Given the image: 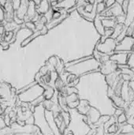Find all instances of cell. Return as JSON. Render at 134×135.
<instances>
[{"label": "cell", "instance_id": "obj_1", "mask_svg": "<svg viewBox=\"0 0 134 135\" xmlns=\"http://www.w3.org/2000/svg\"><path fill=\"white\" fill-rule=\"evenodd\" d=\"M100 66V63L92 56L91 58L85 61H82L79 63L65 68V70L67 73L72 74L75 75L77 78H79L80 76L84 75L87 73L99 70Z\"/></svg>", "mask_w": 134, "mask_h": 135}, {"label": "cell", "instance_id": "obj_2", "mask_svg": "<svg viewBox=\"0 0 134 135\" xmlns=\"http://www.w3.org/2000/svg\"><path fill=\"white\" fill-rule=\"evenodd\" d=\"M43 92H44L43 88L40 85L36 84L34 86H32V88H30L29 89L18 94L17 98L22 103L30 104L31 102H32L38 97L43 96Z\"/></svg>", "mask_w": 134, "mask_h": 135}, {"label": "cell", "instance_id": "obj_3", "mask_svg": "<svg viewBox=\"0 0 134 135\" xmlns=\"http://www.w3.org/2000/svg\"><path fill=\"white\" fill-rule=\"evenodd\" d=\"M117 42L112 38L107 39L103 43H100V41L96 44V50L99 52L105 55H109L110 56L115 54V47L117 46Z\"/></svg>", "mask_w": 134, "mask_h": 135}, {"label": "cell", "instance_id": "obj_4", "mask_svg": "<svg viewBox=\"0 0 134 135\" xmlns=\"http://www.w3.org/2000/svg\"><path fill=\"white\" fill-rule=\"evenodd\" d=\"M133 47L134 37L126 36L119 44H117L115 53H118V52L131 53L133 50Z\"/></svg>", "mask_w": 134, "mask_h": 135}, {"label": "cell", "instance_id": "obj_5", "mask_svg": "<svg viewBox=\"0 0 134 135\" xmlns=\"http://www.w3.org/2000/svg\"><path fill=\"white\" fill-rule=\"evenodd\" d=\"M85 116L88 119V125H89V127H91L92 129H96L94 127V125L99 121L100 118L101 117L100 112L97 108L91 106L89 111L87 112Z\"/></svg>", "mask_w": 134, "mask_h": 135}, {"label": "cell", "instance_id": "obj_6", "mask_svg": "<svg viewBox=\"0 0 134 135\" xmlns=\"http://www.w3.org/2000/svg\"><path fill=\"white\" fill-rule=\"evenodd\" d=\"M99 70H100V73L103 75L107 76V75H109V74L117 71L118 70V65L117 63H115V62L109 60L107 62L101 63Z\"/></svg>", "mask_w": 134, "mask_h": 135}, {"label": "cell", "instance_id": "obj_7", "mask_svg": "<svg viewBox=\"0 0 134 135\" xmlns=\"http://www.w3.org/2000/svg\"><path fill=\"white\" fill-rule=\"evenodd\" d=\"M11 85L6 82L0 83V98L3 102H9L12 99L11 97Z\"/></svg>", "mask_w": 134, "mask_h": 135}, {"label": "cell", "instance_id": "obj_8", "mask_svg": "<svg viewBox=\"0 0 134 135\" xmlns=\"http://www.w3.org/2000/svg\"><path fill=\"white\" fill-rule=\"evenodd\" d=\"M130 53H125V52H118L115 53L110 57V60L115 62L118 66L122 65H127V61L129 58Z\"/></svg>", "mask_w": 134, "mask_h": 135}, {"label": "cell", "instance_id": "obj_9", "mask_svg": "<svg viewBox=\"0 0 134 135\" xmlns=\"http://www.w3.org/2000/svg\"><path fill=\"white\" fill-rule=\"evenodd\" d=\"M134 21V0L129 1V5L127 8V11L126 13V21L125 26H130Z\"/></svg>", "mask_w": 134, "mask_h": 135}, {"label": "cell", "instance_id": "obj_10", "mask_svg": "<svg viewBox=\"0 0 134 135\" xmlns=\"http://www.w3.org/2000/svg\"><path fill=\"white\" fill-rule=\"evenodd\" d=\"M80 97L77 93H73L66 97V102L69 109H74L79 104Z\"/></svg>", "mask_w": 134, "mask_h": 135}, {"label": "cell", "instance_id": "obj_11", "mask_svg": "<svg viewBox=\"0 0 134 135\" xmlns=\"http://www.w3.org/2000/svg\"><path fill=\"white\" fill-rule=\"evenodd\" d=\"M120 74H121L120 70H118L115 73H112L109 75L105 76V82H107V86L110 88H112L115 85V84L121 79Z\"/></svg>", "mask_w": 134, "mask_h": 135}, {"label": "cell", "instance_id": "obj_12", "mask_svg": "<svg viewBox=\"0 0 134 135\" xmlns=\"http://www.w3.org/2000/svg\"><path fill=\"white\" fill-rule=\"evenodd\" d=\"M28 3H29V1H27V0L21 1V5H20L19 8L14 12V14L16 15V17L17 18H19L21 20L24 19V17H25V15L27 13Z\"/></svg>", "mask_w": 134, "mask_h": 135}, {"label": "cell", "instance_id": "obj_13", "mask_svg": "<svg viewBox=\"0 0 134 135\" xmlns=\"http://www.w3.org/2000/svg\"><path fill=\"white\" fill-rule=\"evenodd\" d=\"M36 13H36V5H35L34 2L33 1H29L28 10H27V13H26L25 17L23 19L24 23L31 21L32 19L35 17V15Z\"/></svg>", "mask_w": 134, "mask_h": 135}, {"label": "cell", "instance_id": "obj_14", "mask_svg": "<svg viewBox=\"0 0 134 135\" xmlns=\"http://www.w3.org/2000/svg\"><path fill=\"white\" fill-rule=\"evenodd\" d=\"M76 5H77V1H74V0H62V1H58V4L54 8L62 9L67 11L70 9L71 8L76 6Z\"/></svg>", "mask_w": 134, "mask_h": 135}, {"label": "cell", "instance_id": "obj_15", "mask_svg": "<svg viewBox=\"0 0 134 135\" xmlns=\"http://www.w3.org/2000/svg\"><path fill=\"white\" fill-rule=\"evenodd\" d=\"M39 85H40L44 89V92H43V94L44 99L45 100H51L53 98L54 95V93H55L54 89L51 85H48L45 84L43 81L39 82Z\"/></svg>", "mask_w": 134, "mask_h": 135}, {"label": "cell", "instance_id": "obj_16", "mask_svg": "<svg viewBox=\"0 0 134 135\" xmlns=\"http://www.w3.org/2000/svg\"><path fill=\"white\" fill-rule=\"evenodd\" d=\"M90 108H91V106H90L89 101L87 100L82 99V100H80L79 104L76 109L79 114H81L82 115H86V114L89 111Z\"/></svg>", "mask_w": 134, "mask_h": 135}, {"label": "cell", "instance_id": "obj_17", "mask_svg": "<svg viewBox=\"0 0 134 135\" xmlns=\"http://www.w3.org/2000/svg\"><path fill=\"white\" fill-rule=\"evenodd\" d=\"M51 5H50V2L47 1V0H43V1H41L40 4L37 6H36V13L41 16L44 15L48 10L49 9L51 8Z\"/></svg>", "mask_w": 134, "mask_h": 135}, {"label": "cell", "instance_id": "obj_18", "mask_svg": "<svg viewBox=\"0 0 134 135\" xmlns=\"http://www.w3.org/2000/svg\"><path fill=\"white\" fill-rule=\"evenodd\" d=\"M69 13H65V14H62L59 17L56 18V19H52L51 21H49L46 27L47 28V29H51L53 28H54L55 26H57L58 25H59L60 23H62L67 17H68Z\"/></svg>", "mask_w": 134, "mask_h": 135}, {"label": "cell", "instance_id": "obj_19", "mask_svg": "<svg viewBox=\"0 0 134 135\" xmlns=\"http://www.w3.org/2000/svg\"><path fill=\"white\" fill-rule=\"evenodd\" d=\"M93 23H94V26L96 29V31L98 32V33L102 36L103 34H104V32H105V28L103 26V24H102V19L100 17V16L99 14L96 15V18L94 19L93 21Z\"/></svg>", "mask_w": 134, "mask_h": 135}, {"label": "cell", "instance_id": "obj_20", "mask_svg": "<svg viewBox=\"0 0 134 135\" xmlns=\"http://www.w3.org/2000/svg\"><path fill=\"white\" fill-rule=\"evenodd\" d=\"M100 17L102 19V24L104 28H114L117 24L115 17Z\"/></svg>", "mask_w": 134, "mask_h": 135}, {"label": "cell", "instance_id": "obj_21", "mask_svg": "<svg viewBox=\"0 0 134 135\" xmlns=\"http://www.w3.org/2000/svg\"><path fill=\"white\" fill-rule=\"evenodd\" d=\"M39 36H41V33H40V31L39 30H36L35 32H33V33L31 35V36H29L28 38H26L25 40H24L22 42H21V47H25L27 44H28L32 40H34L35 38H36V37H38Z\"/></svg>", "mask_w": 134, "mask_h": 135}, {"label": "cell", "instance_id": "obj_22", "mask_svg": "<svg viewBox=\"0 0 134 135\" xmlns=\"http://www.w3.org/2000/svg\"><path fill=\"white\" fill-rule=\"evenodd\" d=\"M123 28H124V25L123 24H116V25L113 28V34L111 36V38H112L114 40H116L118 38V36L122 32Z\"/></svg>", "mask_w": 134, "mask_h": 135}, {"label": "cell", "instance_id": "obj_23", "mask_svg": "<svg viewBox=\"0 0 134 135\" xmlns=\"http://www.w3.org/2000/svg\"><path fill=\"white\" fill-rule=\"evenodd\" d=\"M60 115L62 118V120H63V123L68 127L70 123V121H71V115L70 114V112H64V111H62L60 112Z\"/></svg>", "mask_w": 134, "mask_h": 135}, {"label": "cell", "instance_id": "obj_24", "mask_svg": "<svg viewBox=\"0 0 134 135\" xmlns=\"http://www.w3.org/2000/svg\"><path fill=\"white\" fill-rule=\"evenodd\" d=\"M106 9H107V7H106V5L104 3V1L97 2V3H96V13L97 14H100Z\"/></svg>", "mask_w": 134, "mask_h": 135}, {"label": "cell", "instance_id": "obj_25", "mask_svg": "<svg viewBox=\"0 0 134 135\" xmlns=\"http://www.w3.org/2000/svg\"><path fill=\"white\" fill-rule=\"evenodd\" d=\"M3 9L5 13H14V10L12 6V1H9V0L6 1V3L3 6Z\"/></svg>", "mask_w": 134, "mask_h": 135}, {"label": "cell", "instance_id": "obj_26", "mask_svg": "<svg viewBox=\"0 0 134 135\" xmlns=\"http://www.w3.org/2000/svg\"><path fill=\"white\" fill-rule=\"evenodd\" d=\"M54 87L56 88V89L58 90V92H59V91H60L63 87H65V86H66V85H65L64 81L60 78V77H58V78L55 80V81H54Z\"/></svg>", "mask_w": 134, "mask_h": 135}, {"label": "cell", "instance_id": "obj_27", "mask_svg": "<svg viewBox=\"0 0 134 135\" xmlns=\"http://www.w3.org/2000/svg\"><path fill=\"white\" fill-rule=\"evenodd\" d=\"M127 66L130 69H134V52H131L129 55L128 61H127Z\"/></svg>", "mask_w": 134, "mask_h": 135}, {"label": "cell", "instance_id": "obj_28", "mask_svg": "<svg viewBox=\"0 0 134 135\" xmlns=\"http://www.w3.org/2000/svg\"><path fill=\"white\" fill-rule=\"evenodd\" d=\"M127 122V117L125 115V113L122 114L121 115H119L118 117H117V123L118 125H123L126 124Z\"/></svg>", "mask_w": 134, "mask_h": 135}, {"label": "cell", "instance_id": "obj_29", "mask_svg": "<svg viewBox=\"0 0 134 135\" xmlns=\"http://www.w3.org/2000/svg\"><path fill=\"white\" fill-rule=\"evenodd\" d=\"M126 29H127V27L126 26H125V25H124V28H123V30H122V32H121V34L118 36V38L115 40H116V42H117V44H119L126 36Z\"/></svg>", "mask_w": 134, "mask_h": 135}, {"label": "cell", "instance_id": "obj_30", "mask_svg": "<svg viewBox=\"0 0 134 135\" xmlns=\"http://www.w3.org/2000/svg\"><path fill=\"white\" fill-rule=\"evenodd\" d=\"M53 13H54V9H53V8L52 7H51L50 9H49V10L44 14V15H43L46 19H47V23L49 22V21H51V20H52V17H53Z\"/></svg>", "mask_w": 134, "mask_h": 135}, {"label": "cell", "instance_id": "obj_31", "mask_svg": "<svg viewBox=\"0 0 134 135\" xmlns=\"http://www.w3.org/2000/svg\"><path fill=\"white\" fill-rule=\"evenodd\" d=\"M13 37V32H5L4 36H3V40L6 41V42H9Z\"/></svg>", "mask_w": 134, "mask_h": 135}, {"label": "cell", "instance_id": "obj_32", "mask_svg": "<svg viewBox=\"0 0 134 135\" xmlns=\"http://www.w3.org/2000/svg\"><path fill=\"white\" fill-rule=\"evenodd\" d=\"M24 25H25V28H28L29 30H32L33 32L36 31V25H35V23H33L32 21L25 22L24 23Z\"/></svg>", "mask_w": 134, "mask_h": 135}, {"label": "cell", "instance_id": "obj_33", "mask_svg": "<svg viewBox=\"0 0 134 135\" xmlns=\"http://www.w3.org/2000/svg\"><path fill=\"white\" fill-rule=\"evenodd\" d=\"M49 72H50V71H49V69H48V67H47L46 65H44L43 66H42V67L40 68L39 71V73L41 74V76H42V77H43V76L47 75Z\"/></svg>", "mask_w": 134, "mask_h": 135}, {"label": "cell", "instance_id": "obj_34", "mask_svg": "<svg viewBox=\"0 0 134 135\" xmlns=\"http://www.w3.org/2000/svg\"><path fill=\"white\" fill-rule=\"evenodd\" d=\"M20 5H21V1L20 0H13V1H12V6H13V9L14 12L19 8Z\"/></svg>", "mask_w": 134, "mask_h": 135}, {"label": "cell", "instance_id": "obj_35", "mask_svg": "<svg viewBox=\"0 0 134 135\" xmlns=\"http://www.w3.org/2000/svg\"><path fill=\"white\" fill-rule=\"evenodd\" d=\"M3 119H4V122L6 123V126L8 127H9L10 125H11V119L9 118V115H4Z\"/></svg>", "mask_w": 134, "mask_h": 135}, {"label": "cell", "instance_id": "obj_36", "mask_svg": "<svg viewBox=\"0 0 134 135\" xmlns=\"http://www.w3.org/2000/svg\"><path fill=\"white\" fill-rule=\"evenodd\" d=\"M128 5H129V1H123V2H122V3L121 4V6H122V11H123V13H124L125 14L126 13L127 8H128Z\"/></svg>", "mask_w": 134, "mask_h": 135}, {"label": "cell", "instance_id": "obj_37", "mask_svg": "<svg viewBox=\"0 0 134 135\" xmlns=\"http://www.w3.org/2000/svg\"><path fill=\"white\" fill-rule=\"evenodd\" d=\"M0 45L2 47V49L3 50H7L9 48V43L6 42V41H5V40H3V39L2 40H0Z\"/></svg>", "mask_w": 134, "mask_h": 135}, {"label": "cell", "instance_id": "obj_38", "mask_svg": "<svg viewBox=\"0 0 134 135\" xmlns=\"http://www.w3.org/2000/svg\"><path fill=\"white\" fill-rule=\"evenodd\" d=\"M34 117H33V115L32 116H30L24 123H25V125H29V126H32V125H34Z\"/></svg>", "mask_w": 134, "mask_h": 135}, {"label": "cell", "instance_id": "obj_39", "mask_svg": "<svg viewBox=\"0 0 134 135\" xmlns=\"http://www.w3.org/2000/svg\"><path fill=\"white\" fill-rule=\"evenodd\" d=\"M4 14H5V12H4L3 7L0 6V24L4 21Z\"/></svg>", "mask_w": 134, "mask_h": 135}, {"label": "cell", "instance_id": "obj_40", "mask_svg": "<svg viewBox=\"0 0 134 135\" xmlns=\"http://www.w3.org/2000/svg\"><path fill=\"white\" fill-rule=\"evenodd\" d=\"M115 1H114V0L104 1V3H105V5H106V7H107V8H110L111 6H112L115 4Z\"/></svg>", "mask_w": 134, "mask_h": 135}, {"label": "cell", "instance_id": "obj_41", "mask_svg": "<svg viewBox=\"0 0 134 135\" xmlns=\"http://www.w3.org/2000/svg\"><path fill=\"white\" fill-rule=\"evenodd\" d=\"M5 127H6V123L4 122L3 117L0 116V131L2 130V129H4Z\"/></svg>", "mask_w": 134, "mask_h": 135}, {"label": "cell", "instance_id": "obj_42", "mask_svg": "<svg viewBox=\"0 0 134 135\" xmlns=\"http://www.w3.org/2000/svg\"><path fill=\"white\" fill-rule=\"evenodd\" d=\"M39 31H40L41 35H45V34H47V33L48 29H47V27H46V25H45V26H43V28H42L41 30H39Z\"/></svg>", "mask_w": 134, "mask_h": 135}, {"label": "cell", "instance_id": "obj_43", "mask_svg": "<svg viewBox=\"0 0 134 135\" xmlns=\"http://www.w3.org/2000/svg\"><path fill=\"white\" fill-rule=\"evenodd\" d=\"M128 85L130 87V89L133 91V93H134V81H130L128 82Z\"/></svg>", "mask_w": 134, "mask_h": 135}, {"label": "cell", "instance_id": "obj_44", "mask_svg": "<svg viewBox=\"0 0 134 135\" xmlns=\"http://www.w3.org/2000/svg\"><path fill=\"white\" fill-rule=\"evenodd\" d=\"M6 31H5V28L2 25H0V35L1 36H4Z\"/></svg>", "mask_w": 134, "mask_h": 135}, {"label": "cell", "instance_id": "obj_45", "mask_svg": "<svg viewBox=\"0 0 134 135\" xmlns=\"http://www.w3.org/2000/svg\"><path fill=\"white\" fill-rule=\"evenodd\" d=\"M13 135H33L32 134H28V133H16V134H13Z\"/></svg>", "mask_w": 134, "mask_h": 135}, {"label": "cell", "instance_id": "obj_46", "mask_svg": "<svg viewBox=\"0 0 134 135\" xmlns=\"http://www.w3.org/2000/svg\"><path fill=\"white\" fill-rule=\"evenodd\" d=\"M3 115V109L2 108V107L0 106V116Z\"/></svg>", "mask_w": 134, "mask_h": 135}, {"label": "cell", "instance_id": "obj_47", "mask_svg": "<svg viewBox=\"0 0 134 135\" xmlns=\"http://www.w3.org/2000/svg\"><path fill=\"white\" fill-rule=\"evenodd\" d=\"M67 135H74V134H73V133H72V132H69V133L67 134Z\"/></svg>", "mask_w": 134, "mask_h": 135}, {"label": "cell", "instance_id": "obj_48", "mask_svg": "<svg viewBox=\"0 0 134 135\" xmlns=\"http://www.w3.org/2000/svg\"><path fill=\"white\" fill-rule=\"evenodd\" d=\"M1 38H3V36H1V35H0V39H1Z\"/></svg>", "mask_w": 134, "mask_h": 135}, {"label": "cell", "instance_id": "obj_49", "mask_svg": "<svg viewBox=\"0 0 134 135\" xmlns=\"http://www.w3.org/2000/svg\"><path fill=\"white\" fill-rule=\"evenodd\" d=\"M133 37H134V28H133Z\"/></svg>", "mask_w": 134, "mask_h": 135}, {"label": "cell", "instance_id": "obj_50", "mask_svg": "<svg viewBox=\"0 0 134 135\" xmlns=\"http://www.w3.org/2000/svg\"><path fill=\"white\" fill-rule=\"evenodd\" d=\"M133 52H134V47H133Z\"/></svg>", "mask_w": 134, "mask_h": 135}, {"label": "cell", "instance_id": "obj_51", "mask_svg": "<svg viewBox=\"0 0 134 135\" xmlns=\"http://www.w3.org/2000/svg\"><path fill=\"white\" fill-rule=\"evenodd\" d=\"M62 135H63V134H62Z\"/></svg>", "mask_w": 134, "mask_h": 135}, {"label": "cell", "instance_id": "obj_52", "mask_svg": "<svg viewBox=\"0 0 134 135\" xmlns=\"http://www.w3.org/2000/svg\"><path fill=\"white\" fill-rule=\"evenodd\" d=\"M133 118H134V117H133Z\"/></svg>", "mask_w": 134, "mask_h": 135}]
</instances>
